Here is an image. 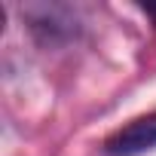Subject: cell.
Masks as SVG:
<instances>
[{"label":"cell","mask_w":156,"mask_h":156,"mask_svg":"<svg viewBox=\"0 0 156 156\" xmlns=\"http://www.w3.org/2000/svg\"><path fill=\"white\" fill-rule=\"evenodd\" d=\"M153 144H156V113H147L122 126L116 135H110L104 144V153L107 156H138L150 150Z\"/></svg>","instance_id":"6da1fadb"},{"label":"cell","mask_w":156,"mask_h":156,"mask_svg":"<svg viewBox=\"0 0 156 156\" xmlns=\"http://www.w3.org/2000/svg\"><path fill=\"white\" fill-rule=\"evenodd\" d=\"M141 9H144V16H150L153 25H156V3H141Z\"/></svg>","instance_id":"7a4b0ae2"}]
</instances>
